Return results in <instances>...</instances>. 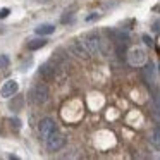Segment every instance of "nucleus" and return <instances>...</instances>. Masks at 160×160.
<instances>
[{"label":"nucleus","instance_id":"6e6552de","mask_svg":"<svg viewBox=\"0 0 160 160\" xmlns=\"http://www.w3.org/2000/svg\"><path fill=\"white\" fill-rule=\"evenodd\" d=\"M55 71H57V66L53 62H47L42 66V69H40V74H42V78H45V79H52L53 76H55Z\"/></svg>","mask_w":160,"mask_h":160},{"label":"nucleus","instance_id":"0eeeda50","mask_svg":"<svg viewBox=\"0 0 160 160\" xmlns=\"http://www.w3.org/2000/svg\"><path fill=\"white\" fill-rule=\"evenodd\" d=\"M38 129H40V136H42V139H45L47 136L53 131V129H57V126H55V122H53L50 117H45V119H42V121H40Z\"/></svg>","mask_w":160,"mask_h":160},{"label":"nucleus","instance_id":"ddd939ff","mask_svg":"<svg viewBox=\"0 0 160 160\" xmlns=\"http://www.w3.org/2000/svg\"><path fill=\"white\" fill-rule=\"evenodd\" d=\"M11 124H12V128H16V129H19V128H21V121H19L18 117H16V119L12 117V119H11Z\"/></svg>","mask_w":160,"mask_h":160},{"label":"nucleus","instance_id":"f03ea898","mask_svg":"<svg viewBox=\"0 0 160 160\" xmlns=\"http://www.w3.org/2000/svg\"><path fill=\"white\" fill-rule=\"evenodd\" d=\"M43 141H45L48 152H59V150L64 146V143H66V138H64V134L59 131V129H53Z\"/></svg>","mask_w":160,"mask_h":160},{"label":"nucleus","instance_id":"dca6fc26","mask_svg":"<svg viewBox=\"0 0 160 160\" xmlns=\"http://www.w3.org/2000/svg\"><path fill=\"white\" fill-rule=\"evenodd\" d=\"M72 19V12H66V16H62V22H67Z\"/></svg>","mask_w":160,"mask_h":160},{"label":"nucleus","instance_id":"39448f33","mask_svg":"<svg viewBox=\"0 0 160 160\" xmlns=\"http://www.w3.org/2000/svg\"><path fill=\"white\" fill-rule=\"evenodd\" d=\"M128 60L131 66H143V64L146 62V53L143 48H131L128 53Z\"/></svg>","mask_w":160,"mask_h":160},{"label":"nucleus","instance_id":"a211bd4d","mask_svg":"<svg viewBox=\"0 0 160 160\" xmlns=\"http://www.w3.org/2000/svg\"><path fill=\"white\" fill-rule=\"evenodd\" d=\"M153 33H158V21L153 22Z\"/></svg>","mask_w":160,"mask_h":160},{"label":"nucleus","instance_id":"9d476101","mask_svg":"<svg viewBox=\"0 0 160 160\" xmlns=\"http://www.w3.org/2000/svg\"><path fill=\"white\" fill-rule=\"evenodd\" d=\"M47 42H48V40H43V38L31 40V42H28V48H29V50H38V48H43V47L47 45Z\"/></svg>","mask_w":160,"mask_h":160},{"label":"nucleus","instance_id":"1a4fd4ad","mask_svg":"<svg viewBox=\"0 0 160 160\" xmlns=\"http://www.w3.org/2000/svg\"><path fill=\"white\" fill-rule=\"evenodd\" d=\"M35 31L38 33V35H42V36L43 35H52V33L55 31V26H53V24H40Z\"/></svg>","mask_w":160,"mask_h":160},{"label":"nucleus","instance_id":"f3484780","mask_svg":"<svg viewBox=\"0 0 160 160\" xmlns=\"http://www.w3.org/2000/svg\"><path fill=\"white\" fill-rule=\"evenodd\" d=\"M97 18H98V14H95V12H93L91 16H88V18H86V21H93V19H97Z\"/></svg>","mask_w":160,"mask_h":160},{"label":"nucleus","instance_id":"20e7f679","mask_svg":"<svg viewBox=\"0 0 160 160\" xmlns=\"http://www.w3.org/2000/svg\"><path fill=\"white\" fill-rule=\"evenodd\" d=\"M81 42L84 43V47L88 48V52L93 55V53L98 52V42H100V36H98L97 31H91V33H86V35L81 38Z\"/></svg>","mask_w":160,"mask_h":160},{"label":"nucleus","instance_id":"9b49d317","mask_svg":"<svg viewBox=\"0 0 160 160\" xmlns=\"http://www.w3.org/2000/svg\"><path fill=\"white\" fill-rule=\"evenodd\" d=\"M9 66V57L7 55H0V69H5Z\"/></svg>","mask_w":160,"mask_h":160},{"label":"nucleus","instance_id":"7ed1b4c3","mask_svg":"<svg viewBox=\"0 0 160 160\" xmlns=\"http://www.w3.org/2000/svg\"><path fill=\"white\" fill-rule=\"evenodd\" d=\"M69 52L72 53V55H76L78 59H84V60H88L91 57V53L88 52V48L84 47V43L81 42V40H72V42L69 43Z\"/></svg>","mask_w":160,"mask_h":160},{"label":"nucleus","instance_id":"f8f14e48","mask_svg":"<svg viewBox=\"0 0 160 160\" xmlns=\"http://www.w3.org/2000/svg\"><path fill=\"white\" fill-rule=\"evenodd\" d=\"M153 143L158 146V126H155V129H153Z\"/></svg>","mask_w":160,"mask_h":160},{"label":"nucleus","instance_id":"4468645a","mask_svg":"<svg viewBox=\"0 0 160 160\" xmlns=\"http://www.w3.org/2000/svg\"><path fill=\"white\" fill-rule=\"evenodd\" d=\"M9 12H11V11H9L7 7H5V9H0V19H5V18L9 16Z\"/></svg>","mask_w":160,"mask_h":160},{"label":"nucleus","instance_id":"423d86ee","mask_svg":"<svg viewBox=\"0 0 160 160\" xmlns=\"http://www.w3.org/2000/svg\"><path fill=\"white\" fill-rule=\"evenodd\" d=\"M18 90H19L18 81L9 79V81H5V83H4V86L0 88V97H4V98H11V97H14V95L18 93Z\"/></svg>","mask_w":160,"mask_h":160},{"label":"nucleus","instance_id":"f257e3e1","mask_svg":"<svg viewBox=\"0 0 160 160\" xmlns=\"http://www.w3.org/2000/svg\"><path fill=\"white\" fill-rule=\"evenodd\" d=\"M28 100L33 105H43L48 100V88L45 84H36L35 88H31L28 93Z\"/></svg>","mask_w":160,"mask_h":160},{"label":"nucleus","instance_id":"2eb2a0df","mask_svg":"<svg viewBox=\"0 0 160 160\" xmlns=\"http://www.w3.org/2000/svg\"><path fill=\"white\" fill-rule=\"evenodd\" d=\"M143 42H145V43H146V45H148V47H152V45H153V40L150 38L148 35H143Z\"/></svg>","mask_w":160,"mask_h":160}]
</instances>
